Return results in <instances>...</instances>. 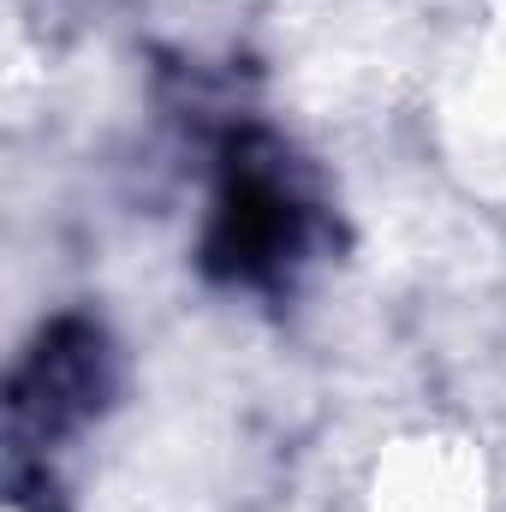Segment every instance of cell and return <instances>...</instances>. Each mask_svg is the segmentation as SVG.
<instances>
[{"instance_id":"6da1fadb","label":"cell","mask_w":506,"mask_h":512,"mask_svg":"<svg viewBox=\"0 0 506 512\" xmlns=\"http://www.w3.org/2000/svg\"><path fill=\"white\" fill-rule=\"evenodd\" d=\"M298 251V203L286 197V185L274 179V167L239 161L227 173V191L215 203L203 262L221 280H268L280 274V262Z\"/></svg>"}]
</instances>
